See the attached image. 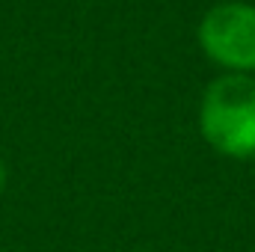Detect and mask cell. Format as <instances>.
Masks as SVG:
<instances>
[{
  "label": "cell",
  "instance_id": "2",
  "mask_svg": "<svg viewBox=\"0 0 255 252\" xmlns=\"http://www.w3.org/2000/svg\"><path fill=\"white\" fill-rule=\"evenodd\" d=\"M199 45L232 74L255 71V6L220 3L199 24Z\"/></svg>",
  "mask_w": 255,
  "mask_h": 252
},
{
  "label": "cell",
  "instance_id": "1",
  "mask_svg": "<svg viewBox=\"0 0 255 252\" xmlns=\"http://www.w3.org/2000/svg\"><path fill=\"white\" fill-rule=\"evenodd\" d=\"M199 127L211 148L229 157L255 154V80L247 74L217 77L199 107Z\"/></svg>",
  "mask_w": 255,
  "mask_h": 252
},
{
  "label": "cell",
  "instance_id": "3",
  "mask_svg": "<svg viewBox=\"0 0 255 252\" xmlns=\"http://www.w3.org/2000/svg\"><path fill=\"white\" fill-rule=\"evenodd\" d=\"M3 187H6V163L0 160V193H3Z\"/></svg>",
  "mask_w": 255,
  "mask_h": 252
}]
</instances>
